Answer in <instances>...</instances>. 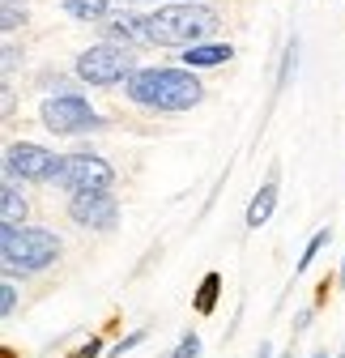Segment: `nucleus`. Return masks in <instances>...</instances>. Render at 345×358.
I'll use <instances>...</instances> for the list:
<instances>
[{"label": "nucleus", "instance_id": "f257e3e1", "mask_svg": "<svg viewBox=\"0 0 345 358\" xmlns=\"http://www.w3.org/2000/svg\"><path fill=\"white\" fill-rule=\"evenodd\" d=\"M128 99L149 111H188L205 99V85L188 69H137L124 81Z\"/></svg>", "mask_w": 345, "mask_h": 358}, {"label": "nucleus", "instance_id": "f03ea898", "mask_svg": "<svg viewBox=\"0 0 345 358\" xmlns=\"http://www.w3.org/2000/svg\"><path fill=\"white\" fill-rule=\"evenodd\" d=\"M218 26V13L205 9V5H166L149 17H141V43H158V48H192L205 34H213Z\"/></svg>", "mask_w": 345, "mask_h": 358}, {"label": "nucleus", "instance_id": "7ed1b4c3", "mask_svg": "<svg viewBox=\"0 0 345 358\" xmlns=\"http://www.w3.org/2000/svg\"><path fill=\"white\" fill-rule=\"evenodd\" d=\"M0 256H5V268L43 273L60 260V239L43 227H0Z\"/></svg>", "mask_w": 345, "mask_h": 358}, {"label": "nucleus", "instance_id": "20e7f679", "mask_svg": "<svg viewBox=\"0 0 345 358\" xmlns=\"http://www.w3.org/2000/svg\"><path fill=\"white\" fill-rule=\"evenodd\" d=\"M38 120L47 132H56V137H77V132H94L103 128V120L94 115L90 99L85 94H56V99H43L38 107Z\"/></svg>", "mask_w": 345, "mask_h": 358}, {"label": "nucleus", "instance_id": "39448f33", "mask_svg": "<svg viewBox=\"0 0 345 358\" xmlns=\"http://www.w3.org/2000/svg\"><path fill=\"white\" fill-rule=\"evenodd\" d=\"M133 73H137L133 69V56H128V48H119V43H98V48H85L77 56V77L85 85H98V90L119 85V81H128Z\"/></svg>", "mask_w": 345, "mask_h": 358}, {"label": "nucleus", "instance_id": "423d86ee", "mask_svg": "<svg viewBox=\"0 0 345 358\" xmlns=\"http://www.w3.org/2000/svg\"><path fill=\"white\" fill-rule=\"evenodd\" d=\"M52 184L64 192H107L115 184V171H111V162H103L94 154H73V158H60Z\"/></svg>", "mask_w": 345, "mask_h": 358}, {"label": "nucleus", "instance_id": "0eeeda50", "mask_svg": "<svg viewBox=\"0 0 345 358\" xmlns=\"http://www.w3.org/2000/svg\"><path fill=\"white\" fill-rule=\"evenodd\" d=\"M60 158L52 150H43L34 141H13L5 150V175L9 179H26V184H52Z\"/></svg>", "mask_w": 345, "mask_h": 358}, {"label": "nucleus", "instance_id": "6e6552de", "mask_svg": "<svg viewBox=\"0 0 345 358\" xmlns=\"http://www.w3.org/2000/svg\"><path fill=\"white\" fill-rule=\"evenodd\" d=\"M68 217L77 222V227H85V231H111L115 222H119V205H115V196H111V188L107 192H73V201H68Z\"/></svg>", "mask_w": 345, "mask_h": 358}, {"label": "nucleus", "instance_id": "1a4fd4ad", "mask_svg": "<svg viewBox=\"0 0 345 358\" xmlns=\"http://www.w3.org/2000/svg\"><path fill=\"white\" fill-rule=\"evenodd\" d=\"M230 56H235L230 43H192V48H184L188 69H213V64H226Z\"/></svg>", "mask_w": 345, "mask_h": 358}, {"label": "nucleus", "instance_id": "9d476101", "mask_svg": "<svg viewBox=\"0 0 345 358\" xmlns=\"http://www.w3.org/2000/svg\"><path fill=\"white\" fill-rule=\"evenodd\" d=\"M273 209H277V171L269 175V184L251 196V205H247V227H251V231H260L265 222L273 217Z\"/></svg>", "mask_w": 345, "mask_h": 358}, {"label": "nucleus", "instance_id": "9b49d317", "mask_svg": "<svg viewBox=\"0 0 345 358\" xmlns=\"http://www.w3.org/2000/svg\"><path fill=\"white\" fill-rule=\"evenodd\" d=\"M103 38H107V43H119V48L137 43V38H141V17H133V13L103 17Z\"/></svg>", "mask_w": 345, "mask_h": 358}, {"label": "nucleus", "instance_id": "f8f14e48", "mask_svg": "<svg viewBox=\"0 0 345 358\" xmlns=\"http://www.w3.org/2000/svg\"><path fill=\"white\" fill-rule=\"evenodd\" d=\"M26 196L17 192V184L13 179H5V188H0V222L5 227H26Z\"/></svg>", "mask_w": 345, "mask_h": 358}, {"label": "nucleus", "instance_id": "ddd939ff", "mask_svg": "<svg viewBox=\"0 0 345 358\" xmlns=\"http://www.w3.org/2000/svg\"><path fill=\"white\" fill-rule=\"evenodd\" d=\"M115 0H64V13L77 17V22H103L111 13Z\"/></svg>", "mask_w": 345, "mask_h": 358}, {"label": "nucleus", "instance_id": "4468645a", "mask_svg": "<svg viewBox=\"0 0 345 358\" xmlns=\"http://www.w3.org/2000/svg\"><path fill=\"white\" fill-rule=\"evenodd\" d=\"M218 299H222V273H205V282L196 290V311L200 316H213V311H218Z\"/></svg>", "mask_w": 345, "mask_h": 358}, {"label": "nucleus", "instance_id": "2eb2a0df", "mask_svg": "<svg viewBox=\"0 0 345 358\" xmlns=\"http://www.w3.org/2000/svg\"><path fill=\"white\" fill-rule=\"evenodd\" d=\"M328 235H332V231H328V227H324V231H316V235H311V243H307V248H303V260H298V264H294V268H298V273H307V268H311V260H316V256H320V248H324V243H328Z\"/></svg>", "mask_w": 345, "mask_h": 358}, {"label": "nucleus", "instance_id": "dca6fc26", "mask_svg": "<svg viewBox=\"0 0 345 358\" xmlns=\"http://www.w3.org/2000/svg\"><path fill=\"white\" fill-rule=\"evenodd\" d=\"M22 22H26V5H17V0H5V5H0V26L13 34Z\"/></svg>", "mask_w": 345, "mask_h": 358}, {"label": "nucleus", "instance_id": "f3484780", "mask_svg": "<svg viewBox=\"0 0 345 358\" xmlns=\"http://www.w3.org/2000/svg\"><path fill=\"white\" fill-rule=\"evenodd\" d=\"M170 358H200V337H196V333H184Z\"/></svg>", "mask_w": 345, "mask_h": 358}, {"label": "nucleus", "instance_id": "a211bd4d", "mask_svg": "<svg viewBox=\"0 0 345 358\" xmlns=\"http://www.w3.org/2000/svg\"><path fill=\"white\" fill-rule=\"evenodd\" d=\"M13 307H17V286L5 282V286H0V311H5V316H13Z\"/></svg>", "mask_w": 345, "mask_h": 358}, {"label": "nucleus", "instance_id": "6ab92c4d", "mask_svg": "<svg viewBox=\"0 0 345 358\" xmlns=\"http://www.w3.org/2000/svg\"><path fill=\"white\" fill-rule=\"evenodd\" d=\"M141 341H145V329H137V333H128V337H124V341H119V345H115V350H111V354H115V358H124V354H128V350H137V345H141Z\"/></svg>", "mask_w": 345, "mask_h": 358}, {"label": "nucleus", "instance_id": "aec40b11", "mask_svg": "<svg viewBox=\"0 0 345 358\" xmlns=\"http://www.w3.org/2000/svg\"><path fill=\"white\" fill-rule=\"evenodd\" d=\"M98 354H103V341H98V337H90V341H85L77 354H68V358H98Z\"/></svg>", "mask_w": 345, "mask_h": 358}, {"label": "nucleus", "instance_id": "412c9836", "mask_svg": "<svg viewBox=\"0 0 345 358\" xmlns=\"http://www.w3.org/2000/svg\"><path fill=\"white\" fill-rule=\"evenodd\" d=\"M294 56H298V48L290 43V48H286V64H281V85H286V81H290V73H294Z\"/></svg>", "mask_w": 345, "mask_h": 358}, {"label": "nucleus", "instance_id": "4be33fe9", "mask_svg": "<svg viewBox=\"0 0 345 358\" xmlns=\"http://www.w3.org/2000/svg\"><path fill=\"white\" fill-rule=\"evenodd\" d=\"M311 324V307H303V311H298V316H294V333H303Z\"/></svg>", "mask_w": 345, "mask_h": 358}, {"label": "nucleus", "instance_id": "5701e85b", "mask_svg": "<svg viewBox=\"0 0 345 358\" xmlns=\"http://www.w3.org/2000/svg\"><path fill=\"white\" fill-rule=\"evenodd\" d=\"M273 350H269V341H260V350H256V358H269Z\"/></svg>", "mask_w": 345, "mask_h": 358}, {"label": "nucleus", "instance_id": "b1692460", "mask_svg": "<svg viewBox=\"0 0 345 358\" xmlns=\"http://www.w3.org/2000/svg\"><path fill=\"white\" fill-rule=\"evenodd\" d=\"M162 5H184V0H162Z\"/></svg>", "mask_w": 345, "mask_h": 358}, {"label": "nucleus", "instance_id": "393cba45", "mask_svg": "<svg viewBox=\"0 0 345 358\" xmlns=\"http://www.w3.org/2000/svg\"><path fill=\"white\" fill-rule=\"evenodd\" d=\"M311 358H328V354H324V350H316V354H311Z\"/></svg>", "mask_w": 345, "mask_h": 358}, {"label": "nucleus", "instance_id": "a878e982", "mask_svg": "<svg viewBox=\"0 0 345 358\" xmlns=\"http://www.w3.org/2000/svg\"><path fill=\"white\" fill-rule=\"evenodd\" d=\"M341 282H345V260H341Z\"/></svg>", "mask_w": 345, "mask_h": 358}, {"label": "nucleus", "instance_id": "bb28decb", "mask_svg": "<svg viewBox=\"0 0 345 358\" xmlns=\"http://www.w3.org/2000/svg\"><path fill=\"white\" fill-rule=\"evenodd\" d=\"M281 358H294V354H281Z\"/></svg>", "mask_w": 345, "mask_h": 358}, {"label": "nucleus", "instance_id": "cd10ccee", "mask_svg": "<svg viewBox=\"0 0 345 358\" xmlns=\"http://www.w3.org/2000/svg\"><path fill=\"white\" fill-rule=\"evenodd\" d=\"M341 358H345V345H341Z\"/></svg>", "mask_w": 345, "mask_h": 358}]
</instances>
